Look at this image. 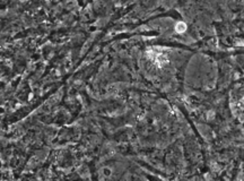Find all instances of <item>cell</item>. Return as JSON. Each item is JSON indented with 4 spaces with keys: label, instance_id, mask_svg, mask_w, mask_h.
I'll return each instance as SVG.
<instances>
[{
    "label": "cell",
    "instance_id": "1",
    "mask_svg": "<svg viewBox=\"0 0 244 181\" xmlns=\"http://www.w3.org/2000/svg\"><path fill=\"white\" fill-rule=\"evenodd\" d=\"M185 30H187V24H185V23L180 22L176 24L175 31L178 32V33H183V32H185Z\"/></svg>",
    "mask_w": 244,
    "mask_h": 181
}]
</instances>
